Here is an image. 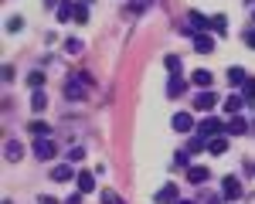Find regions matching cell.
Here are the masks:
<instances>
[{
    "mask_svg": "<svg viewBox=\"0 0 255 204\" xmlns=\"http://www.w3.org/2000/svg\"><path fill=\"white\" fill-rule=\"evenodd\" d=\"M34 157H38L41 163H48L55 157V143L48 140V136H38V140H34Z\"/></svg>",
    "mask_w": 255,
    "mask_h": 204,
    "instance_id": "1",
    "label": "cell"
},
{
    "mask_svg": "<svg viewBox=\"0 0 255 204\" xmlns=\"http://www.w3.org/2000/svg\"><path fill=\"white\" fill-rule=\"evenodd\" d=\"M221 187H225V194H221L225 201H238V198H242V184H238L235 174H228V177L221 181Z\"/></svg>",
    "mask_w": 255,
    "mask_h": 204,
    "instance_id": "2",
    "label": "cell"
},
{
    "mask_svg": "<svg viewBox=\"0 0 255 204\" xmlns=\"http://www.w3.org/2000/svg\"><path fill=\"white\" fill-rule=\"evenodd\" d=\"M225 129H228V126H225L221 119H215V116H208V119L197 126V133H201V136H218V133H225Z\"/></svg>",
    "mask_w": 255,
    "mask_h": 204,
    "instance_id": "3",
    "label": "cell"
},
{
    "mask_svg": "<svg viewBox=\"0 0 255 204\" xmlns=\"http://www.w3.org/2000/svg\"><path fill=\"white\" fill-rule=\"evenodd\" d=\"M194 105H197V109H204V112H211V109L218 105V96H215V89H204V92H201V96L194 99Z\"/></svg>",
    "mask_w": 255,
    "mask_h": 204,
    "instance_id": "4",
    "label": "cell"
},
{
    "mask_svg": "<svg viewBox=\"0 0 255 204\" xmlns=\"http://www.w3.org/2000/svg\"><path fill=\"white\" fill-rule=\"evenodd\" d=\"M3 157H7V163H20V160H24V146H20L17 140H7V146H3Z\"/></svg>",
    "mask_w": 255,
    "mask_h": 204,
    "instance_id": "5",
    "label": "cell"
},
{
    "mask_svg": "<svg viewBox=\"0 0 255 204\" xmlns=\"http://www.w3.org/2000/svg\"><path fill=\"white\" fill-rule=\"evenodd\" d=\"M194 51L197 55H211V51H215V38H211V34H197L194 38Z\"/></svg>",
    "mask_w": 255,
    "mask_h": 204,
    "instance_id": "6",
    "label": "cell"
},
{
    "mask_svg": "<svg viewBox=\"0 0 255 204\" xmlns=\"http://www.w3.org/2000/svg\"><path fill=\"white\" fill-rule=\"evenodd\" d=\"M75 184H79V191H82V194L96 191V177H92L89 170H79V174H75Z\"/></svg>",
    "mask_w": 255,
    "mask_h": 204,
    "instance_id": "7",
    "label": "cell"
},
{
    "mask_svg": "<svg viewBox=\"0 0 255 204\" xmlns=\"http://www.w3.org/2000/svg\"><path fill=\"white\" fill-rule=\"evenodd\" d=\"M191 82H194V85H201V89H211L215 75H211L208 68H197V72H191Z\"/></svg>",
    "mask_w": 255,
    "mask_h": 204,
    "instance_id": "8",
    "label": "cell"
},
{
    "mask_svg": "<svg viewBox=\"0 0 255 204\" xmlns=\"http://www.w3.org/2000/svg\"><path fill=\"white\" fill-rule=\"evenodd\" d=\"M170 122H174V129H177V133H191V129H194V119H191L187 112H177V116H174Z\"/></svg>",
    "mask_w": 255,
    "mask_h": 204,
    "instance_id": "9",
    "label": "cell"
},
{
    "mask_svg": "<svg viewBox=\"0 0 255 204\" xmlns=\"http://www.w3.org/2000/svg\"><path fill=\"white\" fill-rule=\"evenodd\" d=\"M72 177H75V167H72V163H61V167H55V170H51V181H72Z\"/></svg>",
    "mask_w": 255,
    "mask_h": 204,
    "instance_id": "10",
    "label": "cell"
},
{
    "mask_svg": "<svg viewBox=\"0 0 255 204\" xmlns=\"http://www.w3.org/2000/svg\"><path fill=\"white\" fill-rule=\"evenodd\" d=\"M187 24H191V27H194L197 34H201L204 27H211V17H204V14H197V10H191V14H187Z\"/></svg>",
    "mask_w": 255,
    "mask_h": 204,
    "instance_id": "11",
    "label": "cell"
},
{
    "mask_svg": "<svg viewBox=\"0 0 255 204\" xmlns=\"http://www.w3.org/2000/svg\"><path fill=\"white\" fill-rule=\"evenodd\" d=\"M184 85H187V82L180 79V75H170V79H167V96H170V99H177V96L184 92Z\"/></svg>",
    "mask_w": 255,
    "mask_h": 204,
    "instance_id": "12",
    "label": "cell"
},
{
    "mask_svg": "<svg viewBox=\"0 0 255 204\" xmlns=\"http://www.w3.org/2000/svg\"><path fill=\"white\" fill-rule=\"evenodd\" d=\"M177 201V184H163V191L157 194V204H174Z\"/></svg>",
    "mask_w": 255,
    "mask_h": 204,
    "instance_id": "13",
    "label": "cell"
},
{
    "mask_svg": "<svg viewBox=\"0 0 255 204\" xmlns=\"http://www.w3.org/2000/svg\"><path fill=\"white\" fill-rule=\"evenodd\" d=\"M65 96H68V99H85V85H79L75 79H68V85H65Z\"/></svg>",
    "mask_w": 255,
    "mask_h": 204,
    "instance_id": "14",
    "label": "cell"
},
{
    "mask_svg": "<svg viewBox=\"0 0 255 204\" xmlns=\"http://www.w3.org/2000/svg\"><path fill=\"white\" fill-rule=\"evenodd\" d=\"M27 133H34V136H51V126L44 119H34V122H27Z\"/></svg>",
    "mask_w": 255,
    "mask_h": 204,
    "instance_id": "15",
    "label": "cell"
},
{
    "mask_svg": "<svg viewBox=\"0 0 255 204\" xmlns=\"http://www.w3.org/2000/svg\"><path fill=\"white\" fill-rule=\"evenodd\" d=\"M208 174H211L208 167H191V170H187V181H191V184H204V181H208Z\"/></svg>",
    "mask_w": 255,
    "mask_h": 204,
    "instance_id": "16",
    "label": "cell"
},
{
    "mask_svg": "<svg viewBox=\"0 0 255 204\" xmlns=\"http://www.w3.org/2000/svg\"><path fill=\"white\" fill-rule=\"evenodd\" d=\"M75 17V0H61L58 3V20H72Z\"/></svg>",
    "mask_w": 255,
    "mask_h": 204,
    "instance_id": "17",
    "label": "cell"
},
{
    "mask_svg": "<svg viewBox=\"0 0 255 204\" xmlns=\"http://www.w3.org/2000/svg\"><path fill=\"white\" fill-rule=\"evenodd\" d=\"M31 109H34V112H44V109H48V96H44L41 89H34V96H31Z\"/></svg>",
    "mask_w": 255,
    "mask_h": 204,
    "instance_id": "18",
    "label": "cell"
},
{
    "mask_svg": "<svg viewBox=\"0 0 255 204\" xmlns=\"http://www.w3.org/2000/svg\"><path fill=\"white\" fill-rule=\"evenodd\" d=\"M228 150V140L225 136H215V140H208V153H215V157H221Z\"/></svg>",
    "mask_w": 255,
    "mask_h": 204,
    "instance_id": "19",
    "label": "cell"
},
{
    "mask_svg": "<svg viewBox=\"0 0 255 204\" xmlns=\"http://www.w3.org/2000/svg\"><path fill=\"white\" fill-rule=\"evenodd\" d=\"M245 129H249V122L242 119V116H232V122H228V133H232V136H242Z\"/></svg>",
    "mask_w": 255,
    "mask_h": 204,
    "instance_id": "20",
    "label": "cell"
},
{
    "mask_svg": "<svg viewBox=\"0 0 255 204\" xmlns=\"http://www.w3.org/2000/svg\"><path fill=\"white\" fill-rule=\"evenodd\" d=\"M211 27H215V34L225 38V34H228V17H225V14H215V17H211Z\"/></svg>",
    "mask_w": 255,
    "mask_h": 204,
    "instance_id": "21",
    "label": "cell"
},
{
    "mask_svg": "<svg viewBox=\"0 0 255 204\" xmlns=\"http://www.w3.org/2000/svg\"><path fill=\"white\" fill-rule=\"evenodd\" d=\"M228 82H232V85H245V82H249V75H245V68H228Z\"/></svg>",
    "mask_w": 255,
    "mask_h": 204,
    "instance_id": "22",
    "label": "cell"
},
{
    "mask_svg": "<svg viewBox=\"0 0 255 204\" xmlns=\"http://www.w3.org/2000/svg\"><path fill=\"white\" fill-rule=\"evenodd\" d=\"M242 105H245V99H242V96H232V99L225 102V109H228L232 116H238V112H242Z\"/></svg>",
    "mask_w": 255,
    "mask_h": 204,
    "instance_id": "23",
    "label": "cell"
},
{
    "mask_svg": "<svg viewBox=\"0 0 255 204\" xmlns=\"http://www.w3.org/2000/svg\"><path fill=\"white\" fill-rule=\"evenodd\" d=\"M201 150H208V140L204 136H194V140L187 143V153H201Z\"/></svg>",
    "mask_w": 255,
    "mask_h": 204,
    "instance_id": "24",
    "label": "cell"
},
{
    "mask_svg": "<svg viewBox=\"0 0 255 204\" xmlns=\"http://www.w3.org/2000/svg\"><path fill=\"white\" fill-rule=\"evenodd\" d=\"M163 65H167V72H170V75H177V72H180V55H167Z\"/></svg>",
    "mask_w": 255,
    "mask_h": 204,
    "instance_id": "25",
    "label": "cell"
},
{
    "mask_svg": "<svg viewBox=\"0 0 255 204\" xmlns=\"http://www.w3.org/2000/svg\"><path fill=\"white\" fill-rule=\"evenodd\" d=\"M99 198H102V204H123V198L116 191H99Z\"/></svg>",
    "mask_w": 255,
    "mask_h": 204,
    "instance_id": "26",
    "label": "cell"
},
{
    "mask_svg": "<svg viewBox=\"0 0 255 204\" xmlns=\"http://www.w3.org/2000/svg\"><path fill=\"white\" fill-rule=\"evenodd\" d=\"M75 20H79V24H85V20H89V7H85V0H79V3H75Z\"/></svg>",
    "mask_w": 255,
    "mask_h": 204,
    "instance_id": "27",
    "label": "cell"
},
{
    "mask_svg": "<svg viewBox=\"0 0 255 204\" xmlns=\"http://www.w3.org/2000/svg\"><path fill=\"white\" fill-rule=\"evenodd\" d=\"M27 85H31V89H41V85H44V72H31V75H27Z\"/></svg>",
    "mask_w": 255,
    "mask_h": 204,
    "instance_id": "28",
    "label": "cell"
},
{
    "mask_svg": "<svg viewBox=\"0 0 255 204\" xmlns=\"http://www.w3.org/2000/svg\"><path fill=\"white\" fill-rule=\"evenodd\" d=\"M242 89H245V102H252V105H255V79H249Z\"/></svg>",
    "mask_w": 255,
    "mask_h": 204,
    "instance_id": "29",
    "label": "cell"
},
{
    "mask_svg": "<svg viewBox=\"0 0 255 204\" xmlns=\"http://www.w3.org/2000/svg\"><path fill=\"white\" fill-rule=\"evenodd\" d=\"M7 31H10V34L24 31V17H10V20H7Z\"/></svg>",
    "mask_w": 255,
    "mask_h": 204,
    "instance_id": "30",
    "label": "cell"
},
{
    "mask_svg": "<svg viewBox=\"0 0 255 204\" xmlns=\"http://www.w3.org/2000/svg\"><path fill=\"white\" fill-rule=\"evenodd\" d=\"M150 3H153V0H133V3H129V10H133V14H139V10H146Z\"/></svg>",
    "mask_w": 255,
    "mask_h": 204,
    "instance_id": "31",
    "label": "cell"
},
{
    "mask_svg": "<svg viewBox=\"0 0 255 204\" xmlns=\"http://www.w3.org/2000/svg\"><path fill=\"white\" fill-rule=\"evenodd\" d=\"M65 48H68V51H72V55H79V51H82V41L68 38V41H65Z\"/></svg>",
    "mask_w": 255,
    "mask_h": 204,
    "instance_id": "32",
    "label": "cell"
},
{
    "mask_svg": "<svg viewBox=\"0 0 255 204\" xmlns=\"http://www.w3.org/2000/svg\"><path fill=\"white\" fill-rule=\"evenodd\" d=\"M245 44H249V48H255V27H249V31H245Z\"/></svg>",
    "mask_w": 255,
    "mask_h": 204,
    "instance_id": "33",
    "label": "cell"
},
{
    "mask_svg": "<svg viewBox=\"0 0 255 204\" xmlns=\"http://www.w3.org/2000/svg\"><path fill=\"white\" fill-rule=\"evenodd\" d=\"M68 157H72V163H75V160H82L85 153H82V146H72V153H68Z\"/></svg>",
    "mask_w": 255,
    "mask_h": 204,
    "instance_id": "34",
    "label": "cell"
},
{
    "mask_svg": "<svg viewBox=\"0 0 255 204\" xmlns=\"http://www.w3.org/2000/svg\"><path fill=\"white\" fill-rule=\"evenodd\" d=\"M38 204H58V201H55L51 194H41V198H38Z\"/></svg>",
    "mask_w": 255,
    "mask_h": 204,
    "instance_id": "35",
    "label": "cell"
},
{
    "mask_svg": "<svg viewBox=\"0 0 255 204\" xmlns=\"http://www.w3.org/2000/svg\"><path fill=\"white\" fill-rule=\"evenodd\" d=\"M65 204H82V194H72V198H68Z\"/></svg>",
    "mask_w": 255,
    "mask_h": 204,
    "instance_id": "36",
    "label": "cell"
},
{
    "mask_svg": "<svg viewBox=\"0 0 255 204\" xmlns=\"http://www.w3.org/2000/svg\"><path fill=\"white\" fill-rule=\"evenodd\" d=\"M61 0H44V7H58Z\"/></svg>",
    "mask_w": 255,
    "mask_h": 204,
    "instance_id": "37",
    "label": "cell"
},
{
    "mask_svg": "<svg viewBox=\"0 0 255 204\" xmlns=\"http://www.w3.org/2000/svg\"><path fill=\"white\" fill-rule=\"evenodd\" d=\"M174 204H194V201H174Z\"/></svg>",
    "mask_w": 255,
    "mask_h": 204,
    "instance_id": "38",
    "label": "cell"
},
{
    "mask_svg": "<svg viewBox=\"0 0 255 204\" xmlns=\"http://www.w3.org/2000/svg\"><path fill=\"white\" fill-rule=\"evenodd\" d=\"M85 3H92V0H85Z\"/></svg>",
    "mask_w": 255,
    "mask_h": 204,
    "instance_id": "39",
    "label": "cell"
},
{
    "mask_svg": "<svg viewBox=\"0 0 255 204\" xmlns=\"http://www.w3.org/2000/svg\"><path fill=\"white\" fill-rule=\"evenodd\" d=\"M3 204H10V201H3Z\"/></svg>",
    "mask_w": 255,
    "mask_h": 204,
    "instance_id": "40",
    "label": "cell"
}]
</instances>
